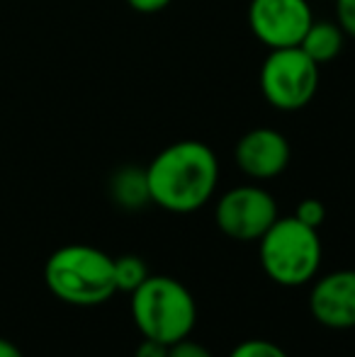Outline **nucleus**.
Instances as JSON below:
<instances>
[{"label":"nucleus","instance_id":"nucleus-2","mask_svg":"<svg viewBox=\"0 0 355 357\" xmlns=\"http://www.w3.org/2000/svg\"><path fill=\"white\" fill-rule=\"evenodd\" d=\"M44 282L56 299L71 306H100L117 294L114 258L95 245H63L49 255Z\"/></svg>","mask_w":355,"mask_h":357},{"label":"nucleus","instance_id":"nucleus-7","mask_svg":"<svg viewBox=\"0 0 355 357\" xmlns=\"http://www.w3.org/2000/svg\"><path fill=\"white\" fill-rule=\"evenodd\" d=\"M312 22L307 0H251L248 5V27L268 49L299 47Z\"/></svg>","mask_w":355,"mask_h":357},{"label":"nucleus","instance_id":"nucleus-13","mask_svg":"<svg viewBox=\"0 0 355 357\" xmlns=\"http://www.w3.org/2000/svg\"><path fill=\"white\" fill-rule=\"evenodd\" d=\"M229 357H289L273 340H263V338H253V340H243L236 348L229 353Z\"/></svg>","mask_w":355,"mask_h":357},{"label":"nucleus","instance_id":"nucleus-14","mask_svg":"<svg viewBox=\"0 0 355 357\" xmlns=\"http://www.w3.org/2000/svg\"><path fill=\"white\" fill-rule=\"evenodd\" d=\"M294 216H297L302 224H307V226H312V229L319 231V226L326 221V207H324V202H319V199L307 197V199H302V202L297 204Z\"/></svg>","mask_w":355,"mask_h":357},{"label":"nucleus","instance_id":"nucleus-19","mask_svg":"<svg viewBox=\"0 0 355 357\" xmlns=\"http://www.w3.org/2000/svg\"><path fill=\"white\" fill-rule=\"evenodd\" d=\"M0 357H22L20 348L15 343H10L8 338H0Z\"/></svg>","mask_w":355,"mask_h":357},{"label":"nucleus","instance_id":"nucleus-11","mask_svg":"<svg viewBox=\"0 0 355 357\" xmlns=\"http://www.w3.org/2000/svg\"><path fill=\"white\" fill-rule=\"evenodd\" d=\"M343 42H346V32L338 27V22L331 20H314L309 24L307 34L299 42V49L312 59L317 66L331 63L338 54L343 52Z\"/></svg>","mask_w":355,"mask_h":357},{"label":"nucleus","instance_id":"nucleus-4","mask_svg":"<svg viewBox=\"0 0 355 357\" xmlns=\"http://www.w3.org/2000/svg\"><path fill=\"white\" fill-rule=\"evenodd\" d=\"M258 243L261 265L275 284L299 287L317 278L324 255L322 238L317 229L302 224L294 214L278 216Z\"/></svg>","mask_w":355,"mask_h":357},{"label":"nucleus","instance_id":"nucleus-8","mask_svg":"<svg viewBox=\"0 0 355 357\" xmlns=\"http://www.w3.org/2000/svg\"><path fill=\"white\" fill-rule=\"evenodd\" d=\"M309 311L324 328H355V268L319 278L309 291Z\"/></svg>","mask_w":355,"mask_h":357},{"label":"nucleus","instance_id":"nucleus-12","mask_svg":"<svg viewBox=\"0 0 355 357\" xmlns=\"http://www.w3.org/2000/svg\"><path fill=\"white\" fill-rule=\"evenodd\" d=\"M149 275L151 273H149L146 260L139 258V255H119V258H114V284H117V291L132 294Z\"/></svg>","mask_w":355,"mask_h":357},{"label":"nucleus","instance_id":"nucleus-18","mask_svg":"<svg viewBox=\"0 0 355 357\" xmlns=\"http://www.w3.org/2000/svg\"><path fill=\"white\" fill-rule=\"evenodd\" d=\"M171 3H173V0H127L129 8L137 10V13H142V15L161 13V10H166Z\"/></svg>","mask_w":355,"mask_h":357},{"label":"nucleus","instance_id":"nucleus-6","mask_svg":"<svg viewBox=\"0 0 355 357\" xmlns=\"http://www.w3.org/2000/svg\"><path fill=\"white\" fill-rule=\"evenodd\" d=\"M278 216L273 195L258 185H239L227 190L214 207L219 231L234 241H258Z\"/></svg>","mask_w":355,"mask_h":357},{"label":"nucleus","instance_id":"nucleus-5","mask_svg":"<svg viewBox=\"0 0 355 357\" xmlns=\"http://www.w3.org/2000/svg\"><path fill=\"white\" fill-rule=\"evenodd\" d=\"M263 98L280 112L307 107L319 90V66L299 47L270 49L261 66Z\"/></svg>","mask_w":355,"mask_h":357},{"label":"nucleus","instance_id":"nucleus-15","mask_svg":"<svg viewBox=\"0 0 355 357\" xmlns=\"http://www.w3.org/2000/svg\"><path fill=\"white\" fill-rule=\"evenodd\" d=\"M336 22L346 37L355 39V0H336Z\"/></svg>","mask_w":355,"mask_h":357},{"label":"nucleus","instance_id":"nucleus-10","mask_svg":"<svg viewBox=\"0 0 355 357\" xmlns=\"http://www.w3.org/2000/svg\"><path fill=\"white\" fill-rule=\"evenodd\" d=\"M109 197L119 209H127V212H139L151 204L146 168L132 163L119 165L109 178Z\"/></svg>","mask_w":355,"mask_h":357},{"label":"nucleus","instance_id":"nucleus-17","mask_svg":"<svg viewBox=\"0 0 355 357\" xmlns=\"http://www.w3.org/2000/svg\"><path fill=\"white\" fill-rule=\"evenodd\" d=\"M168 348H171V345H163V343H158V340L144 338L142 343L137 345V350H134V357H168Z\"/></svg>","mask_w":355,"mask_h":357},{"label":"nucleus","instance_id":"nucleus-16","mask_svg":"<svg viewBox=\"0 0 355 357\" xmlns=\"http://www.w3.org/2000/svg\"><path fill=\"white\" fill-rule=\"evenodd\" d=\"M168 357H214V355L209 353L202 343H195V340H190V338H183L168 348Z\"/></svg>","mask_w":355,"mask_h":357},{"label":"nucleus","instance_id":"nucleus-9","mask_svg":"<svg viewBox=\"0 0 355 357\" xmlns=\"http://www.w3.org/2000/svg\"><path fill=\"white\" fill-rule=\"evenodd\" d=\"M289 144L285 134L270 127H258L246 132L236 142L234 160L239 170L253 180H273L289 165Z\"/></svg>","mask_w":355,"mask_h":357},{"label":"nucleus","instance_id":"nucleus-3","mask_svg":"<svg viewBox=\"0 0 355 357\" xmlns=\"http://www.w3.org/2000/svg\"><path fill=\"white\" fill-rule=\"evenodd\" d=\"M132 319L142 338L173 345L190 338L197 321V304L180 280L149 275L132 291Z\"/></svg>","mask_w":355,"mask_h":357},{"label":"nucleus","instance_id":"nucleus-1","mask_svg":"<svg viewBox=\"0 0 355 357\" xmlns=\"http://www.w3.org/2000/svg\"><path fill=\"white\" fill-rule=\"evenodd\" d=\"M151 204L173 214H192L212 199L219 185V160L207 144L183 139L146 165Z\"/></svg>","mask_w":355,"mask_h":357}]
</instances>
